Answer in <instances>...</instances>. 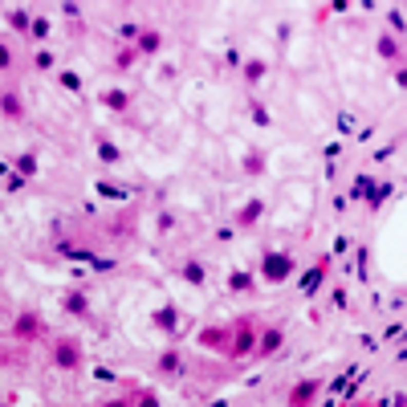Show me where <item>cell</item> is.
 Returning a JSON list of instances; mask_svg holds the SVG:
<instances>
[{
  "label": "cell",
  "instance_id": "cell-1",
  "mask_svg": "<svg viewBox=\"0 0 407 407\" xmlns=\"http://www.w3.org/2000/svg\"><path fill=\"white\" fill-rule=\"evenodd\" d=\"M265 277H269V281L289 277V261H285V257H269V261H265Z\"/></svg>",
  "mask_w": 407,
  "mask_h": 407
},
{
  "label": "cell",
  "instance_id": "cell-2",
  "mask_svg": "<svg viewBox=\"0 0 407 407\" xmlns=\"http://www.w3.org/2000/svg\"><path fill=\"white\" fill-rule=\"evenodd\" d=\"M65 309H69V314H86V297H82V293H73V297L65 301Z\"/></svg>",
  "mask_w": 407,
  "mask_h": 407
},
{
  "label": "cell",
  "instance_id": "cell-3",
  "mask_svg": "<svg viewBox=\"0 0 407 407\" xmlns=\"http://www.w3.org/2000/svg\"><path fill=\"white\" fill-rule=\"evenodd\" d=\"M318 277H322V269H309L305 277H301V289L309 293V289H318Z\"/></svg>",
  "mask_w": 407,
  "mask_h": 407
},
{
  "label": "cell",
  "instance_id": "cell-4",
  "mask_svg": "<svg viewBox=\"0 0 407 407\" xmlns=\"http://www.w3.org/2000/svg\"><path fill=\"white\" fill-rule=\"evenodd\" d=\"M248 346H253V334H248V330H240V334H236V354H244Z\"/></svg>",
  "mask_w": 407,
  "mask_h": 407
},
{
  "label": "cell",
  "instance_id": "cell-5",
  "mask_svg": "<svg viewBox=\"0 0 407 407\" xmlns=\"http://www.w3.org/2000/svg\"><path fill=\"white\" fill-rule=\"evenodd\" d=\"M57 362H61V366H73V362H77V354H73L69 346H61L57 350Z\"/></svg>",
  "mask_w": 407,
  "mask_h": 407
},
{
  "label": "cell",
  "instance_id": "cell-6",
  "mask_svg": "<svg viewBox=\"0 0 407 407\" xmlns=\"http://www.w3.org/2000/svg\"><path fill=\"white\" fill-rule=\"evenodd\" d=\"M183 277H187V281H196V285H200V281H204V269H200V265H187V269H183Z\"/></svg>",
  "mask_w": 407,
  "mask_h": 407
},
{
  "label": "cell",
  "instance_id": "cell-7",
  "mask_svg": "<svg viewBox=\"0 0 407 407\" xmlns=\"http://www.w3.org/2000/svg\"><path fill=\"white\" fill-rule=\"evenodd\" d=\"M261 346H265V350H277V346H281V334H277V330H269V334H265V342H261Z\"/></svg>",
  "mask_w": 407,
  "mask_h": 407
},
{
  "label": "cell",
  "instance_id": "cell-8",
  "mask_svg": "<svg viewBox=\"0 0 407 407\" xmlns=\"http://www.w3.org/2000/svg\"><path fill=\"white\" fill-rule=\"evenodd\" d=\"M354 196H375V187H371V179H358V183H354Z\"/></svg>",
  "mask_w": 407,
  "mask_h": 407
},
{
  "label": "cell",
  "instance_id": "cell-9",
  "mask_svg": "<svg viewBox=\"0 0 407 407\" xmlns=\"http://www.w3.org/2000/svg\"><path fill=\"white\" fill-rule=\"evenodd\" d=\"M314 395V383H305V387H297V395H293V403H301V399H309Z\"/></svg>",
  "mask_w": 407,
  "mask_h": 407
},
{
  "label": "cell",
  "instance_id": "cell-10",
  "mask_svg": "<svg viewBox=\"0 0 407 407\" xmlns=\"http://www.w3.org/2000/svg\"><path fill=\"white\" fill-rule=\"evenodd\" d=\"M159 366H163V371H179V358H175V354H163V362H159Z\"/></svg>",
  "mask_w": 407,
  "mask_h": 407
},
{
  "label": "cell",
  "instance_id": "cell-11",
  "mask_svg": "<svg viewBox=\"0 0 407 407\" xmlns=\"http://www.w3.org/2000/svg\"><path fill=\"white\" fill-rule=\"evenodd\" d=\"M143 49H147V53H151V49H159V37H155V33H147V37H143Z\"/></svg>",
  "mask_w": 407,
  "mask_h": 407
},
{
  "label": "cell",
  "instance_id": "cell-12",
  "mask_svg": "<svg viewBox=\"0 0 407 407\" xmlns=\"http://www.w3.org/2000/svg\"><path fill=\"white\" fill-rule=\"evenodd\" d=\"M106 102H110V106H114V110H122V106H126V94H110V98H106Z\"/></svg>",
  "mask_w": 407,
  "mask_h": 407
},
{
  "label": "cell",
  "instance_id": "cell-13",
  "mask_svg": "<svg viewBox=\"0 0 407 407\" xmlns=\"http://www.w3.org/2000/svg\"><path fill=\"white\" fill-rule=\"evenodd\" d=\"M143 407H159V403H155V399H151V395H147V399H143Z\"/></svg>",
  "mask_w": 407,
  "mask_h": 407
}]
</instances>
